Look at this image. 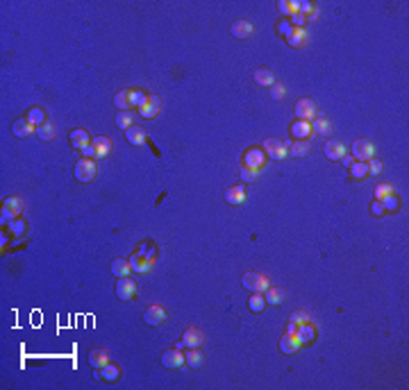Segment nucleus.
<instances>
[{"instance_id": "40", "label": "nucleus", "mask_w": 409, "mask_h": 390, "mask_svg": "<svg viewBox=\"0 0 409 390\" xmlns=\"http://www.w3.org/2000/svg\"><path fill=\"white\" fill-rule=\"evenodd\" d=\"M382 204H384V211L386 213H395L400 209V200H398V195H389V198H384V200H380Z\"/></svg>"}, {"instance_id": "54", "label": "nucleus", "mask_w": 409, "mask_h": 390, "mask_svg": "<svg viewBox=\"0 0 409 390\" xmlns=\"http://www.w3.org/2000/svg\"><path fill=\"white\" fill-rule=\"evenodd\" d=\"M316 19H319V7H314V12L307 16V21H316Z\"/></svg>"}, {"instance_id": "1", "label": "nucleus", "mask_w": 409, "mask_h": 390, "mask_svg": "<svg viewBox=\"0 0 409 390\" xmlns=\"http://www.w3.org/2000/svg\"><path fill=\"white\" fill-rule=\"evenodd\" d=\"M266 152L262 150V148H248L246 155H243V168H250L255 170V173H259V170L266 166Z\"/></svg>"}, {"instance_id": "3", "label": "nucleus", "mask_w": 409, "mask_h": 390, "mask_svg": "<svg viewBox=\"0 0 409 390\" xmlns=\"http://www.w3.org/2000/svg\"><path fill=\"white\" fill-rule=\"evenodd\" d=\"M241 284H243V288H248L250 293H266L268 286H271L268 279L259 273H246L241 279Z\"/></svg>"}, {"instance_id": "15", "label": "nucleus", "mask_w": 409, "mask_h": 390, "mask_svg": "<svg viewBox=\"0 0 409 390\" xmlns=\"http://www.w3.org/2000/svg\"><path fill=\"white\" fill-rule=\"evenodd\" d=\"M230 32H232V37L234 39H248L252 32H255V28H252V23L250 21H234L232 23V28H230Z\"/></svg>"}, {"instance_id": "35", "label": "nucleus", "mask_w": 409, "mask_h": 390, "mask_svg": "<svg viewBox=\"0 0 409 390\" xmlns=\"http://www.w3.org/2000/svg\"><path fill=\"white\" fill-rule=\"evenodd\" d=\"M37 137L41 139V141H53V139H55V125L46 120L43 125L37 127Z\"/></svg>"}, {"instance_id": "44", "label": "nucleus", "mask_w": 409, "mask_h": 390, "mask_svg": "<svg viewBox=\"0 0 409 390\" xmlns=\"http://www.w3.org/2000/svg\"><path fill=\"white\" fill-rule=\"evenodd\" d=\"M366 166H368V173L371 175H380L382 173V161L375 159V157H371V159L366 161Z\"/></svg>"}, {"instance_id": "36", "label": "nucleus", "mask_w": 409, "mask_h": 390, "mask_svg": "<svg viewBox=\"0 0 409 390\" xmlns=\"http://www.w3.org/2000/svg\"><path fill=\"white\" fill-rule=\"evenodd\" d=\"M284 300V291L282 288H275V286H268L266 291V304H280V302Z\"/></svg>"}, {"instance_id": "34", "label": "nucleus", "mask_w": 409, "mask_h": 390, "mask_svg": "<svg viewBox=\"0 0 409 390\" xmlns=\"http://www.w3.org/2000/svg\"><path fill=\"white\" fill-rule=\"evenodd\" d=\"M350 175H352V179H364V177H368V166H366V161H355V164L350 166Z\"/></svg>"}, {"instance_id": "20", "label": "nucleus", "mask_w": 409, "mask_h": 390, "mask_svg": "<svg viewBox=\"0 0 409 390\" xmlns=\"http://www.w3.org/2000/svg\"><path fill=\"white\" fill-rule=\"evenodd\" d=\"M110 363V352L107 349H91L89 352V365L93 367V370H100L103 365H107Z\"/></svg>"}, {"instance_id": "48", "label": "nucleus", "mask_w": 409, "mask_h": 390, "mask_svg": "<svg viewBox=\"0 0 409 390\" xmlns=\"http://www.w3.org/2000/svg\"><path fill=\"white\" fill-rule=\"evenodd\" d=\"M371 211H373V216H377V218H380V216H384V204H382L380 202V200H375V202H373L371 204Z\"/></svg>"}, {"instance_id": "5", "label": "nucleus", "mask_w": 409, "mask_h": 390, "mask_svg": "<svg viewBox=\"0 0 409 390\" xmlns=\"http://www.w3.org/2000/svg\"><path fill=\"white\" fill-rule=\"evenodd\" d=\"M293 113L298 120H314L316 118V102L312 98H300L293 107Z\"/></svg>"}, {"instance_id": "13", "label": "nucleus", "mask_w": 409, "mask_h": 390, "mask_svg": "<svg viewBox=\"0 0 409 390\" xmlns=\"http://www.w3.org/2000/svg\"><path fill=\"white\" fill-rule=\"evenodd\" d=\"M323 155L330 161H341V157L346 155V148H343L341 141H328L323 146Z\"/></svg>"}, {"instance_id": "41", "label": "nucleus", "mask_w": 409, "mask_h": 390, "mask_svg": "<svg viewBox=\"0 0 409 390\" xmlns=\"http://www.w3.org/2000/svg\"><path fill=\"white\" fill-rule=\"evenodd\" d=\"M289 322H293V324H298V327H302V324L312 322V318H310V313H307V311H293V313L289 315Z\"/></svg>"}, {"instance_id": "25", "label": "nucleus", "mask_w": 409, "mask_h": 390, "mask_svg": "<svg viewBox=\"0 0 409 390\" xmlns=\"http://www.w3.org/2000/svg\"><path fill=\"white\" fill-rule=\"evenodd\" d=\"M277 12H280L282 16H286V19H291L293 14L300 12V3L298 0H280V3H277Z\"/></svg>"}, {"instance_id": "10", "label": "nucleus", "mask_w": 409, "mask_h": 390, "mask_svg": "<svg viewBox=\"0 0 409 390\" xmlns=\"http://www.w3.org/2000/svg\"><path fill=\"white\" fill-rule=\"evenodd\" d=\"M68 141H71V148H73V150H80V152H82L86 146H89L91 141H93V139L89 137V132H86V129H82V127H77V129H73V132H71V137H68Z\"/></svg>"}, {"instance_id": "4", "label": "nucleus", "mask_w": 409, "mask_h": 390, "mask_svg": "<svg viewBox=\"0 0 409 390\" xmlns=\"http://www.w3.org/2000/svg\"><path fill=\"white\" fill-rule=\"evenodd\" d=\"M98 175V166H95L93 159H80L75 164V179L82 184L91 182V179Z\"/></svg>"}, {"instance_id": "33", "label": "nucleus", "mask_w": 409, "mask_h": 390, "mask_svg": "<svg viewBox=\"0 0 409 390\" xmlns=\"http://www.w3.org/2000/svg\"><path fill=\"white\" fill-rule=\"evenodd\" d=\"M298 336H300V340H302V345L314 343V340H316V329L312 327V322H307V324H302V327L298 329Z\"/></svg>"}, {"instance_id": "18", "label": "nucleus", "mask_w": 409, "mask_h": 390, "mask_svg": "<svg viewBox=\"0 0 409 390\" xmlns=\"http://www.w3.org/2000/svg\"><path fill=\"white\" fill-rule=\"evenodd\" d=\"M98 376L103 381H107V383H114V381L121 379V367L116 363H107V365H103L98 370Z\"/></svg>"}, {"instance_id": "47", "label": "nucleus", "mask_w": 409, "mask_h": 390, "mask_svg": "<svg viewBox=\"0 0 409 390\" xmlns=\"http://www.w3.org/2000/svg\"><path fill=\"white\" fill-rule=\"evenodd\" d=\"M289 21H291V25H293V28H302V25L307 23V16L300 14V12H298V14H293Z\"/></svg>"}, {"instance_id": "17", "label": "nucleus", "mask_w": 409, "mask_h": 390, "mask_svg": "<svg viewBox=\"0 0 409 390\" xmlns=\"http://www.w3.org/2000/svg\"><path fill=\"white\" fill-rule=\"evenodd\" d=\"M130 266H132V270H137V273H146V270H150V266H152V256H146L143 252H134L132 258H130Z\"/></svg>"}, {"instance_id": "8", "label": "nucleus", "mask_w": 409, "mask_h": 390, "mask_svg": "<svg viewBox=\"0 0 409 390\" xmlns=\"http://www.w3.org/2000/svg\"><path fill=\"white\" fill-rule=\"evenodd\" d=\"M116 295L125 302L134 300V297H137V284H134L130 277H121L119 284H116Z\"/></svg>"}, {"instance_id": "46", "label": "nucleus", "mask_w": 409, "mask_h": 390, "mask_svg": "<svg viewBox=\"0 0 409 390\" xmlns=\"http://www.w3.org/2000/svg\"><path fill=\"white\" fill-rule=\"evenodd\" d=\"M291 30H293V25H291L289 19H284V21H280V23H277V32H280L284 39L291 34Z\"/></svg>"}, {"instance_id": "23", "label": "nucleus", "mask_w": 409, "mask_h": 390, "mask_svg": "<svg viewBox=\"0 0 409 390\" xmlns=\"http://www.w3.org/2000/svg\"><path fill=\"white\" fill-rule=\"evenodd\" d=\"M184 363H186L189 367H193V370H198V367H202V365H204V354L200 352L198 347L186 349V354H184Z\"/></svg>"}, {"instance_id": "14", "label": "nucleus", "mask_w": 409, "mask_h": 390, "mask_svg": "<svg viewBox=\"0 0 409 390\" xmlns=\"http://www.w3.org/2000/svg\"><path fill=\"white\" fill-rule=\"evenodd\" d=\"M302 347V340H300L298 334H284L280 340V349L284 354H295L298 349Z\"/></svg>"}, {"instance_id": "37", "label": "nucleus", "mask_w": 409, "mask_h": 390, "mask_svg": "<svg viewBox=\"0 0 409 390\" xmlns=\"http://www.w3.org/2000/svg\"><path fill=\"white\" fill-rule=\"evenodd\" d=\"M28 120L32 122V125H37V127L43 125V122H46V111H43L41 107H32L28 111Z\"/></svg>"}, {"instance_id": "26", "label": "nucleus", "mask_w": 409, "mask_h": 390, "mask_svg": "<svg viewBox=\"0 0 409 390\" xmlns=\"http://www.w3.org/2000/svg\"><path fill=\"white\" fill-rule=\"evenodd\" d=\"M3 209H10V211L19 218L21 213L25 211V202H23V198H19V195H12V198H7L5 202H3Z\"/></svg>"}, {"instance_id": "7", "label": "nucleus", "mask_w": 409, "mask_h": 390, "mask_svg": "<svg viewBox=\"0 0 409 390\" xmlns=\"http://www.w3.org/2000/svg\"><path fill=\"white\" fill-rule=\"evenodd\" d=\"M143 322L148 327H159V324L166 322V309L164 306H148L143 311Z\"/></svg>"}, {"instance_id": "45", "label": "nucleus", "mask_w": 409, "mask_h": 390, "mask_svg": "<svg viewBox=\"0 0 409 390\" xmlns=\"http://www.w3.org/2000/svg\"><path fill=\"white\" fill-rule=\"evenodd\" d=\"M10 231H12V234H16V236L25 234V220H21V218H16L14 222H10Z\"/></svg>"}, {"instance_id": "38", "label": "nucleus", "mask_w": 409, "mask_h": 390, "mask_svg": "<svg viewBox=\"0 0 409 390\" xmlns=\"http://www.w3.org/2000/svg\"><path fill=\"white\" fill-rule=\"evenodd\" d=\"M134 122V113L132 111H119V116H116V125L121 127V129H130V127Z\"/></svg>"}, {"instance_id": "24", "label": "nucleus", "mask_w": 409, "mask_h": 390, "mask_svg": "<svg viewBox=\"0 0 409 390\" xmlns=\"http://www.w3.org/2000/svg\"><path fill=\"white\" fill-rule=\"evenodd\" d=\"M130 91L132 89H121L114 95V107H119L121 111H132V100H130Z\"/></svg>"}, {"instance_id": "51", "label": "nucleus", "mask_w": 409, "mask_h": 390, "mask_svg": "<svg viewBox=\"0 0 409 390\" xmlns=\"http://www.w3.org/2000/svg\"><path fill=\"white\" fill-rule=\"evenodd\" d=\"M271 95H273V98H275V100H280L282 98V95H284V89H282V84H273L271 86Z\"/></svg>"}, {"instance_id": "52", "label": "nucleus", "mask_w": 409, "mask_h": 390, "mask_svg": "<svg viewBox=\"0 0 409 390\" xmlns=\"http://www.w3.org/2000/svg\"><path fill=\"white\" fill-rule=\"evenodd\" d=\"M82 155H84L86 159H95V148H93V143H89V146L82 150Z\"/></svg>"}, {"instance_id": "11", "label": "nucleus", "mask_w": 409, "mask_h": 390, "mask_svg": "<svg viewBox=\"0 0 409 390\" xmlns=\"http://www.w3.org/2000/svg\"><path fill=\"white\" fill-rule=\"evenodd\" d=\"M162 365L164 367H182L184 365V354L180 352L177 347H173V349H166V352L162 354Z\"/></svg>"}, {"instance_id": "22", "label": "nucleus", "mask_w": 409, "mask_h": 390, "mask_svg": "<svg viewBox=\"0 0 409 390\" xmlns=\"http://www.w3.org/2000/svg\"><path fill=\"white\" fill-rule=\"evenodd\" d=\"M91 143H93V148H95V159H105V157L112 152V141L107 137H95Z\"/></svg>"}, {"instance_id": "9", "label": "nucleus", "mask_w": 409, "mask_h": 390, "mask_svg": "<svg viewBox=\"0 0 409 390\" xmlns=\"http://www.w3.org/2000/svg\"><path fill=\"white\" fill-rule=\"evenodd\" d=\"M159 109H162V100H159L157 95H148V98L143 100V104L139 107V113H141L143 118H155L159 113Z\"/></svg>"}, {"instance_id": "27", "label": "nucleus", "mask_w": 409, "mask_h": 390, "mask_svg": "<svg viewBox=\"0 0 409 390\" xmlns=\"http://www.w3.org/2000/svg\"><path fill=\"white\" fill-rule=\"evenodd\" d=\"M125 139H128V143H132V146H143L146 143V132H143L141 127H130V129H125Z\"/></svg>"}, {"instance_id": "2", "label": "nucleus", "mask_w": 409, "mask_h": 390, "mask_svg": "<svg viewBox=\"0 0 409 390\" xmlns=\"http://www.w3.org/2000/svg\"><path fill=\"white\" fill-rule=\"evenodd\" d=\"M264 152H266L268 159H275V161H282L286 155H289V143L286 141H280V139H266L264 141Z\"/></svg>"}, {"instance_id": "29", "label": "nucleus", "mask_w": 409, "mask_h": 390, "mask_svg": "<svg viewBox=\"0 0 409 390\" xmlns=\"http://www.w3.org/2000/svg\"><path fill=\"white\" fill-rule=\"evenodd\" d=\"M255 82H257L259 86H273L275 84V75H273L268 68H257V71H255Z\"/></svg>"}, {"instance_id": "50", "label": "nucleus", "mask_w": 409, "mask_h": 390, "mask_svg": "<svg viewBox=\"0 0 409 390\" xmlns=\"http://www.w3.org/2000/svg\"><path fill=\"white\" fill-rule=\"evenodd\" d=\"M312 12H314V5H312L310 0H302V3H300V14H307V16H310Z\"/></svg>"}, {"instance_id": "42", "label": "nucleus", "mask_w": 409, "mask_h": 390, "mask_svg": "<svg viewBox=\"0 0 409 390\" xmlns=\"http://www.w3.org/2000/svg\"><path fill=\"white\" fill-rule=\"evenodd\" d=\"M389 195H393V186H391V184H377L375 200H384V198H389Z\"/></svg>"}, {"instance_id": "30", "label": "nucleus", "mask_w": 409, "mask_h": 390, "mask_svg": "<svg viewBox=\"0 0 409 390\" xmlns=\"http://www.w3.org/2000/svg\"><path fill=\"white\" fill-rule=\"evenodd\" d=\"M304 41H307V34H304L302 28H293L291 30V34L286 37V43H289L291 48H300L304 46Z\"/></svg>"}, {"instance_id": "21", "label": "nucleus", "mask_w": 409, "mask_h": 390, "mask_svg": "<svg viewBox=\"0 0 409 390\" xmlns=\"http://www.w3.org/2000/svg\"><path fill=\"white\" fill-rule=\"evenodd\" d=\"M246 188L239 184V186H232V188H228L225 191V202H230V204H243L246 202Z\"/></svg>"}, {"instance_id": "53", "label": "nucleus", "mask_w": 409, "mask_h": 390, "mask_svg": "<svg viewBox=\"0 0 409 390\" xmlns=\"http://www.w3.org/2000/svg\"><path fill=\"white\" fill-rule=\"evenodd\" d=\"M341 164L346 166V168H350V166L355 164V159H352V157H348V155H343V157H341Z\"/></svg>"}, {"instance_id": "31", "label": "nucleus", "mask_w": 409, "mask_h": 390, "mask_svg": "<svg viewBox=\"0 0 409 390\" xmlns=\"http://www.w3.org/2000/svg\"><path fill=\"white\" fill-rule=\"evenodd\" d=\"M248 309H250L252 313H262V311L266 309V297H264L262 293H252V297L248 300Z\"/></svg>"}, {"instance_id": "43", "label": "nucleus", "mask_w": 409, "mask_h": 390, "mask_svg": "<svg viewBox=\"0 0 409 390\" xmlns=\"http://www.w3.org/2000/svg\"><path fill=\"white\" fill-rule=\"evenodd\" d=\"M148 98V93H143V91L139 89H132L130 91V100H132V109H139L143 104V100Z\"/></svg>"}, {"instance_id": "32", "label": "nucleus", "mask_w": 409, "mask_h": 390, "mask_svg": "<svg viewBox=\"0 0 409 390\" xmlns=\"http://www.w3.org/2000/svg\"><path fill=\"white\" fill-rule=\"evenodd\" d=\"M312 132L325 137V134L332 132V122H330L328 118H314V122H312Z\"/></svg>"}, {"instance_id": "6", "label": "nucleus", "mask_w": 409, "mask_h": 390, "mask_svg": "<svg viewBox=\"0 0 409 390\" xmlns=\"http://www.w3.org/2000/svg\"><path fill=\"white\" fill-rule=\"evenodd\" d=\"M371 157H375V146H373V141H368V139H357V141L352 143V159L368 161Z\"/></svg>"}, {"instance_id": "12", "label": "nucleus", "mask_w": 409, "mask_h": 390, "mask_svg": "<svg viewBox=\"0 0 409 390\" xmlns=\"http://www.w3.org/2000/svg\"><path fill=\"white\" fill-rule=\"evenodd\" d=\"M182 343L186 345V349H193V347H200L204 343V334L195 327H189V329L182 334Z\"/></svg>"}, {"instance_id": "19", "label": "nucleus", "mask_w": 409, "mask_h": 390, "mask_svg": "<svg viewBox=\"0 0 409 390\" xmlns=\"http://www.w3.org/2000/svg\"><path fill=\"white\" fill-rule=\"evenodd\" d=\"M312 134V122L310 120H293L291 122V137L298 139V141H302V139H307Z\"/></svg>"}, {"instance_id": "49", "label": "nucleus", "mask_w": 409, "mask_h": 390, "mask_svg": "<svg viewBox=\"0 0 409 390\" xmlns=\"http://www.w3.org/2000/svg\"><path fill=\"white\" fill-rule=\"evenodd\" d=\"M255 177H257V173H255V170L243 168V166H241V179H243V182H252Z\"/></svg>"}, {"instance_id": "28", "label": "nucleus", "mask_w": 409, "mask_h": 390, "mask_svg": "<svg viewBox=\"0 0 409 390\" xmlns=\"http://www.w3.org/2000/svg\"><path fill=\"white\" fill-rule=\"evenodd\" d=\"M112 273H114L116 277H130L132 266H130V261H125V258H114V261H112Z\"/></svg>"}, {"instance_id": "16", "label": "nucleus", "mask_w": 409, "mask_h": 390, "mask_svg": "<svg viewBox=\"0 0 409 390\" xmlns=\"http://www.w3.org/2000/svg\"><path fill=\"white\" fill-rule=\"evenodd\" d=\"M12 132H14V137L25 139V137H30L32 132H37V125H32L28 118H19V120L12 125Z\"/></svg>"}, {"instance_id": "39", "label": "nucleus", "mask_w": 409, "mask_h": 390, "mask_svg": "<svg viewBox=\"0 0 409 390\" xmlns=\"http://www.w3.org/2000/svg\"><path fill=\"white\" fill-rule=\"evenodd\" d=\"M310 152V143L307 141H293L289 146V155H293V157H304Z\"/></svg>"}]
</instances>
